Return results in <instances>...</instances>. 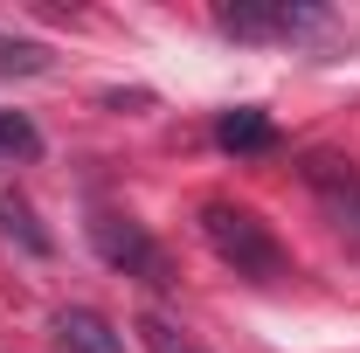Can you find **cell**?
Instances as JSON below:
<instances>
[{"label": "cell", "instance_id": "obj_1", "mask_svg": "<svg viewBox=\"0 0 360 353\" xmlns=\"http://www.w3.org/2000/svg\"><path fill=\"white\" fill-rule=\"evenodd\" d=\"M201 236H208V250H215L236 277L277 284V277L291 270L284 243L270 236V222H257L250 208H236V201H201Z\"/></svg>", "mask_w": 360, "mask_h": 353}, {"label": "cell", "instance_id": "obj_2", "mask_svg": "<svg viewBox=\"0 0 360 353\" xmlns=\"http://www.w3.org/2000/svg\"><path fill=\"white\" fill-rule=\"evenodd\" d=\"M326 14L319 7H298V0H222L215 7V28L236 35V42H291V35H305Z\"/></svg>", "mask_w": 360, "mask_h": 353}, {"label": "cell", "instance_id": "obj_3", "mask_svg": "<svg viewBox=\"0 0 360 353\" xmlns=\"http://www.w3.org/2000/svg\"><path fill=\"white\" fill-rule=\"evenodd\" d=\"M90 243H97V257L111 270H125V277H146V284H174V270H167V250L139 229L132 215H90Z\"/></svg>", "mask_w": 360, "mask_h": 353}, {"label": "cell", "instance_id": "obj_4", "mask_svg": "<svg viewBox=\"0 0 360 353\" xmlns=\"http://www.w3.org/2000/svg\"><path fill=\"white\" fill-rule=\"evenodd\" d=\"M305 180H312V194L326 201V215L360 236V174L354 167L347 160H305Z\"/></svg>", "mask_w": 360, "mask_h": 353}, {"label": "cell", "instance_id": "obj_5", "mask_svg": "<svg viewBox=\"0 0 360 353\" xmlns=\"http://www.w3.org/2000/svg\"><path fill=\"white\" fill-rule=\"evenodd\" d=\"M56 347H63V353H125V340H118V326H111L104 312L63 305V312H56Z\"/></svg>", "mask_w": 360, "mask_h": 353}, {"label": "cell", "instance_id": "obj_6", "mask_svg": "<svg viewBox=\"0 0 360 353\" xmlns=\"http://www.w3.org/2000/svg\"><path fill=\"white\" fill-rule=\"evenodd\" d=\"M215 146H222V153H270V146H277V125H270L264 111L243 104V111H222V118H215Z\"/></svg>", "mask_w": 360, "mask_h": 353}, {"label": "cell", "instance_id": "obj_7", "mask_svg": "<svg viewBox=\"0 0 360 353\" xmlns=\"http://www.w3.org/2000/svg\"><path fill=\"white\" fill-rule=\"evenodd\" d=\"M0 236H7V243H21L28 257H49V236L35 229V208H28L21 194H0Z\"/></svg>", "mask_w": 360, "mask_h": 353}, {"label": "cell", "instance_id": "obj_8", "mask_svg": "<svg viewBox=\"0 0 360 353\" xmlns=\"http://www.w3.org/2000/svg\"><path fill=\"white\" fill-rule=\"evenodd\" d=\"M49 70V49L42 42H14V35H0V77H42Z\"/></svg>", "mask_w": 360, "mask_h": 353}, {"label": "cell", "instance_id": "obj_9", "mask_svg": "<svg viewBox=\"0 0 360 353\" xmlns=\"http://www.w3.org/2000/svg\"><path fill=\"white\" fill-rule=\"evenodd\" d=\"M42 139H35V125L21 118V111H0V160H28Z\"/></svg>", "mask_w": 360, "mask_h": 353}, {"label": "cell", "instance_id": "obj_10", "mask_svg": "<svg viewBox=\"0 0 360 353\" xmlns=\"http://www.w3.org/2000/svg\"><path fill=\"white\" fill-rule=\"evenodd\" d=\"M146 340H153V353H201V347H187V340H174L167 319H146Z\"/></svg>", "mask_w": 360, "mask_h": 353}]
</instances>
